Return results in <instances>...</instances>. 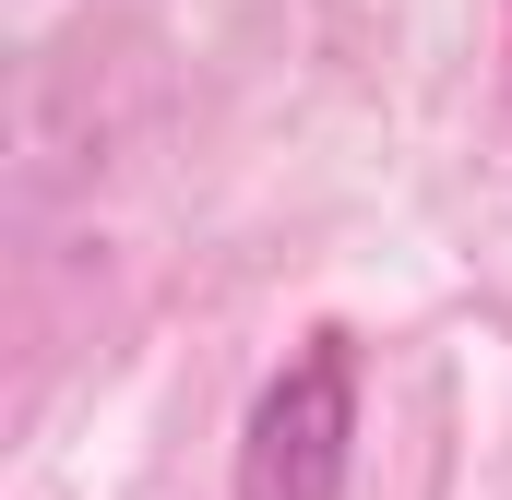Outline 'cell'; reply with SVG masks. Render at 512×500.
Segmentation results:
<instances>
[{
    "label": "cell",
    "instance_id": "cell-1",
    "mask_svg": "<svg viewBox=\"0 0 512 500\" xmlns=\"http://www.w3.org/2000/svg\"><path fill=\"white\" fill-rule=\"evenodd\" d=\"M346 465H358V346L346 334H310L251 393L239 500H346Z\"/></svg>",
    "mask_w": 512,
    "mask_h": 500
}]
</instances>
